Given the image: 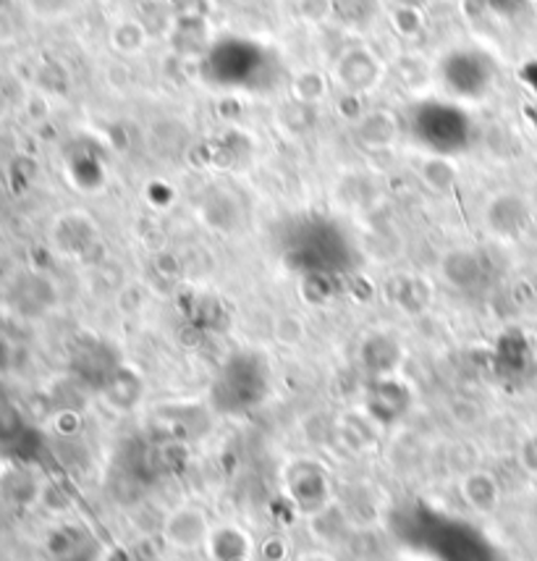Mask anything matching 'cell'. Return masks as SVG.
<instances>
[{"instance_id":"277c9868","label":"cell","mask_w":537,"mask_h":561,"mask_svg":"<svg viewBox=\"0 0 537 561\" xmlns=\"http://www.w3.org/2000/svg\"><path fill=\"white\" fill-rule=\"evenodd\" d=\"M422 176H425V182L433 186V190L446 192L454 186L456 173L452 171V165H448L446 160H430V163H425V169H422Z\"/></svg>"},{"instance_id":"6da1fadb","label":"cell","mask_w":537,"mask_h":561,"mask_svg":"<svg viewBox=\"0 0 537 561\" xmlns=\"http://www.w3.org/2000/svg\"><path fill=\"white\" fill-rule=\"evenodd\" d=\"M213 525L210 514L203 506L181 504L165 514L163 525H160V538L173 551H203Z\"/></svg>"},{"instance_id":"8992f818","label":"cell","mask_w":537,"mask_h":561,"mask_svg":"<svg viewBox=\"0 0 537 561\" xmlns=\"http://www.w3.org/2000/svg\"><path fill=\"white\" fill-rule=\"evenodd\" d=\"M519 465L525 467L529 476H537V433L527 436L519 446Z\"/></svg>"},{"instance_id":"52a82bcc","label":"cell","mask_w":537,"mask_h":561,"mask_svg":"<svg viewBox=\"0 0 537 561\" xmlns=\"http://www.w3.org/2000/svg\"><path fill=\"white\" fill-rule=\"evenodd\" d=\"M292 561H339V559H335L333 553L315 549V551H305V553H299V557H294Z\"/></svg>"},{"instance_id":"5b68a950","label":"cell","mask_w":537,"mask_h":561,"mask_svg":"<svg viewBox=\"0 0 537 561\" xmlns=\"http://www.w3.org/2000/svg\"><path fill=\"white\" fill-rule=\"evenodd\" d=\"M275 339H278L284 346H294L305 339V325H301L299 318L286 316L275 323Z\"/></svg>"},{"instance_id":"7a4b0ae2","label":"cell","mask_w":537,"mask_h":561,"mask_svg":"<svg viewBox=\"0 0 537 561\" xmlns=\"http://www.w3.org/2000/svg\"><path fill=\"white\" fill-rule=\"evenodd\" d=\"M205 557L210 561H252L254 559V540L239 525L224 523L213 525L210 538L205 543Z\"/></svg>"},{"instance_id":"3957f363","label":"cell","mask_w":537,"mask_h":561,"mask_svg":"<svg viewBox=\"0 0 537 561\" xmlns=\"http://www.w3.org/2000/svg\"><path fill=\"white\" fill-rule=\"evenodd\" d=\"M459 496L472 512L490 514L501 504V485L493 472L472 470L459 480Z\"/></svg>"}]
</instances>
